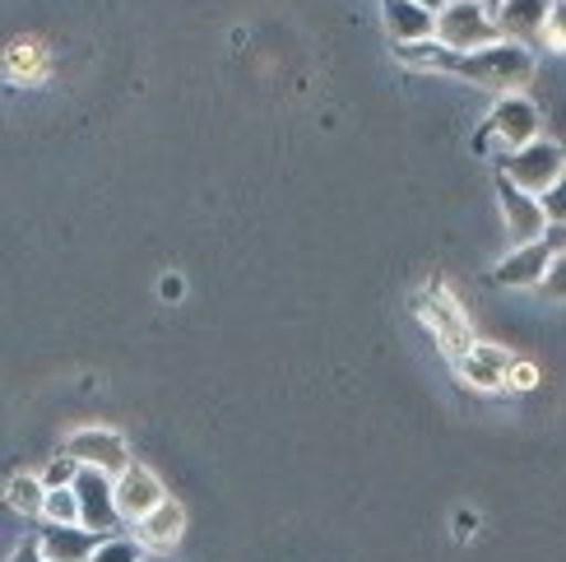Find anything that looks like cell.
Wrapping results in <instances>:
<instances>
[{"instance_id": "obj_1", "label": "cell", "mask_w": 566, "mask_h": 562, "mask_svg": "<svg viewBox=\"0 0 566 562\" xmlns=\"http://www.w3.org/2000/svg\"><path fill=\"white\" fill-rule=\"evenodd\" d=\"M395 56L405 65H422V70H446V75H460L479 89H497V93H521L525 80H534V52L521 42H497L483 46V52H451L432 42H395Z\"/></svg>"}, {"instance_id": "obj_2", "label": "cell", "mask_w": 566, "mask_h": 562, "mask_svg": "<svg viewBox=\"0 0 566 562\" xmlns=\"http://www.w3.org/2000/svg\"><path fill=\"white\" fill-rule=\"evenodd\" d=\"M437 42L451 46V52H483V46H497L502 33L483 0H451L437 14Z\"/></svg>"}, {"instance_id": "obj_3", "label": "cell", "mask_w": 566, "mask_h": 562, "mask_svg": "<svg viewBox=\"0 0 566 562\" xmlns=\"http://www.w3.org/2000/svg\"><path fill=\"white\" fill-rule=\"evenodd\" d=\"M497 173H506L515 186H525L530 196H544V191H553V186L566 177V154H562V145H553V139L538 135L534 145L506 154Z\"/></svg>"}, {"instance_id": "obj_4", "label": "cell", "mask_w": 566, "mask_h": 562, "mask_svg": "<svg viewBox=\"0 0 566 562\" xmlns=\"http://www.w3.org/2000/svg\"><path fill=\"white\" fill-rule=\"evenodd\" d=\"M413 312L432 331V340H437V348H441L446 358L460 363L469 348H474V331H469V321H464V312L455 308V302H446L437 293H418L413 298Z\"/></svg>"}, {"instance_id": "obj_5", "label": "cell", "mask_w": 566, "mask_h": 562, "mask_svg": "<svg viewBox=\"0 0 566 562\" xmlns=\"http://www.w3.org/2000/svg\"><path fill=\"white\" fill-rule=\"evenodd\" d=\"M497 200H502V219L515 247H530V242H544L548 232V215H544V200L530 196L525 186H515L506 173H497Z\"/></svg>"}, {"instance_id": "obj_6", "label": "cell", "mask_w": 566, "mask_h": 562, "mask_svg": "<svg viewBox=\"0 0 566 562\" xmlns=\"http://www.w3.org/2000/svg\"><path fill=\"white\" fill-rule=\"evenodd\" d=\"M65 456H75L80 465H88V470H103V475H126L130 470V451H126V441L122 433H112V428H80V433H70L65 437Z\"/></svg>"}, {"instance_id": "obj_7", "label": "cell", "mask_w": 566, "mask_h": 562, "mask_svg": "<svg viewBox=\"0 0 566 562\" xmlns=\"http://www.w3.org/2000/svg\"><path fill=\"white\" fill-rule=\"evenodd\" d=\"M80 493V511H84V525L93 534H112L116 530V517H122V507H116V479L103 475V470H88L80 465V479L70 483Z\"/></svg>"}, {"instance_id": "obj_8", "label": "cell", "mask_w": 566, "mask_h": 562, "mask_svg": "<svg viewBox=\"0 0 566 562\" xmlns=\"http://www.w3.org/2000/svg\"><path fill=\"white\" fill-rule=\"evenodd\" d=\"M488 131L497 135L511 154L525 149L538 139V107L525 98V93H502L497 107H492V116H488Z\"/></svg>"}, {"instance_id": "obj_9", "label": "cell", "mask_w": 566, "mask_h": 562, "mask_svg": "<svg viewBox=\"0 0 566 562\" xmlns=\"http://www.w3.org/2000/svg\"><path fill=\"white\" fill-rule=\"evenodd\" d=\"M548 14H553V0H506V6L492 14V19H497L502 42H521V46H530V42H544V33H548Z\"/></svg>"}, {"instance_id": "obj_10", "label": "cell", "mask_w": 566, "mask_h": 562, "mask_svg": "<svg viewBox=\"0 0 566 562\" xmlns=\"http://www.w3.org/2000/svg\"><path fill=\"white\" fill-rule=\"evenodd\" d=\"M548 266H553V251L544 242H530V247H511L497 261V270H492V279L506 289H534L548 279Z\"/></svg>"}, {"instance_id": "obj_11", "label": "cell", "mask_w": 566, "mask_h": 562, "mask_svg": "<svg viewBox=\"0 0 566 562\" xmlns=\"http://www.w3.org/2000/svg\"><path fill=\"white\" fill-rule=\"evenodd\" d=\"M103 540L107 534H93L88 525H52V521H42V534H38L46 562H93Z\"/></svg>"}, {"instance_id": "obj_12", "label": "cell", "mask_w": 566, "mask_h": 562, "mask_svg": "<svg viewBox=\"0 0 566 562\" xmlns=\"http://www.w3.org/2000/svg\"><path fill=\"white\" fill-rule=\"evenodd\" d=\"M163 498H168V493H163L158 475L145 470V465H130L126 475H116V507H122L126 521H145Z\"/></svg>"}, {"instance_id": "obj_13", "label": "cell", "mask_w": 566, "mask_h": 562, "mask_svg": "<svg viewBox=\"0 0 566 562\" xmlns=\"http://www.w3.org/2000/svg\"><path fill=\"white\" fill-rule=\"evenodd\" d=\"M511 367H515V358L506 354L502 344H474V348H469V354L460 358V377H464L469 386H479V391H506Z\"/></svg>"}, {"instance_id": "obj_14", "label": "cell", "mask_w": 566, "mask_h": 562, "mask_svg": "<svg viewBox=\"0 0 566 562\" xmlns=\"http://www.w3.org/2000/svg\"><path fill=\"white\" fill-rule=\"evenodd\" d=\"M181 534H186V507L172 502V498H163L145 521H135V540L145 544L149 553H168Z\"/></svg>"}, {"instance_id": "obj_15", "label": "cell", "mask_w": 566, "mask_h": 562, "mask_svg": "<svg viewBox=\"0 0 566 562\" xmlns=\"http://www.w3.org/2000/svg\"><path fill=\"white\" fill-rule=\"evenodd\" d=\"M386 10V33L395 42H432L437 38V14L413 6V0H381Z\"/></svg>"}, {"instance_id": "obj_16", "label": "cell", "mask_w": 566, "mask_h": 562, "mask_svg": "<svg viewBox=\"0 0 566 562\" xmlns=\"http://www.w3.org/2000/svg\"><path fill=\"white\" fill-rule=\"evenodd\" d=\"M6 507L19 511V517H42V507H46V483L42 475H14L6 483Z\"/></svg>"}, {"instance_id": "obj_17", "label": "cell", "mask_w": 566, "mask_h": 562, "mask_svg": "<svg viewBox=\"0 0 566 562\" xmlns=\"http://www.w3.org/2000/svg\"><path fill=\"white\" fill-rule=\"evenodd\" d=\"M6 70H10V80L14 84H33V80H42L46 75V56H42V46L38 42H14L10 52H6Z\"/></svg>"}, {"instance_id": "obj_18", "label": "cell", "mask_w": 566, "mask_h": 562, "mask_svg": "<svg viewBox=\"0 0 566 562\" xmlns=\"http://www.w3.org/2000/svg\"><path fill=\"white\" fill-rule=\"evenodd\" d=\"M42 521H52V525H84V511H80V493H75V488H46Z\"/></svg>"}, {"instance_id": "obj_19", "label": "cell", "mask_w": 566, "mask_h": 562, "mask_svg": "<svg viewBox=\"0 0 566 562\" xmlns=\"http://www.w3.org/2000/svg\"><path fill=\"white\" fill-rule=\"evenodd\" d=\"M145 544L139 540H122V534H107V540L98 544V553H93V562H145Z\"/></svg>"}, {"instance_id": "obj_20", "label": "cell", "mask_w": 566, "mask_h": 562, "mask_svg": "<svg viewBox=\"0 0 566 562\" xmlns=\"http://www.w3.org/2000/svg\"><path fill=\"white\" fill-rule=\"evenodd\" d=\"M75 479H80V460H75V456L56 451L52 460H46V470H42V483H46V488H70Z\"/></svg>"}, {"instance_id": "obj_21", "label": "cell", "mask_w": 566, "mask_h": 562, "mask_svg": "<svg viewBox=\"0 0 566 562\" xmlns=\"http://www.w3.org/2000/svg\"><path fill=\"white\" fill-rule=\"evenodd\" d=\"M544 42L553 52H566V0H553V14H548V33Z\"/></svg>"}, {"instance_id": "obj_22", "label": "cell", "mask_w": 566, "mask_h": 562, "mask_svg": "<svg viewBox=\"0 0 566 562\" xmlns=\"http://www.w3.org/2000/svg\"><path fill=\"white\" fill-rule=\"evenodd\" d=\"M538 200H544V215H548V223H566V177L553 186V191L538 196Z\"/></svg>"}, {"instance_id": "obj_23", "label": "cell", "mask_w": 566, "mask_h": 562, "mask_svg": "<svg viewBox=\"0 0 566 562\" xmlns=\"http://www.w3.org/2000/svg\"><path fill=\"white\" fill-rule=\"evenodd\" d=\"M544 293H548L553 302H566V256H553L548 279H544Z\"/></svg>"}, {"instance_id": "obj_24", "label": "cell", "mask_w": 566, "mask_h": 562, "mask_svg": "<svg viewBox=\"0 0 566 562\" xmlns=\"http://www.w3.org/2000/svg\"><path fill=\"white\" fill-rule=\"evenodd\" d=\"M506 386H511V391H534V386H538V367L515 358V367H511V382H506Z\"/></svg>"}, {"instance_id": "obj_25", "label": "cell", "mask_w": 566, "mask_h": 562, "mask_svg": "<svg viewBox=\"0 0 566 562\" xmlns=\"http://www.w3.org/2000/svg\"><path fill=\"white\" fill-rule=\"evenodd\" d=\"M544 247H548L553 256H566V223H548V232H544Z\"/></svg>"}, {"instance_id": "obj_26", "label": "cell", "mask_w": 566, "mask_h": 562, "mask_svg": "<svg viewBox=\"0 0 566 562\" xmlns=\"http://www.w3.org/2000/svg\"><path fill=\"white\" fill-rule=\"evenodd\" d=\"M10 562H46V553H42L38 540H29V544H19V549L10 553Z\"/></svg>"}, {"instance_id": "obj_27", "label": "cell", "mask_w": 566, "mask_h": 562, "mask_svg": "<svg viewBox=\"0 0 566 562\" xmlns=\"http://www.w3.org/2000/svg\"><path fill=\"white\" fill-rule=\"evenodd\" d=\"M413 6H422V10H432V14H441L446 6H451V0H413Z\"/></svg>"}, {"instance_id": "obj_28", "label": "cell", "mask_w": 566, "mask_h": 562, "mask_svg": "<svg viewBox=\"0 0 566 562\" xmlns=\"http://www.w3.org/2000/svg\"><path fill=\"white\" fill-rule=\"evenodd\" d=\"M483 6H488V14H497V10L506 6V0H483Z\"/></svg>"}, {"instance_id": "obj_29", "label": "cell", "mask_w": 566, "mask_h": 562, "mask_svg": "<svg viewBox=\"0 0 566 562\" xmlns=\"http://www.w3.org/2000/svg\"><path fill=\"white\" fill-rule=\"evenodd\" d=\"M145 562H172L168 553H145Z\"/></svg>"}]
</instances>
